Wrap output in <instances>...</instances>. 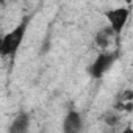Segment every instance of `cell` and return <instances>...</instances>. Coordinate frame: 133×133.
<instances>
[{
    "label": "cell",
    "instance_id": "9c48e42d",
    "mask_svg": "<svg viewBox=\"0 0 133 133\" xmlns=\"http://www.w3.org/2000/svg\"><path fill=\"white\" fill-rule=\"evenodd\" d=\"M124 3H125V5H128V6H130V5H131V3H133V0H124Z\"/></svg>",
    "mask_w": 133,
    "mask_h": 133
},
{
    "label": "cell",
    "instance_id": "5b68a950",
    "mask_svg": "<svg viewBox=\"0 0 133 133\" xmlns=\"http://www.w3.org/2000/svg\"><path fill=\"white\" fill-rule=\"evenodd\" d=\"M30 114L27 111H21L11 122L10 125V133H25L30 128Z\"/></svg>",
    "mask_w": 133,
    "mask_h": 133
},
{
    "label": "cell",
    "instance_id": "277c9868",
    "mask_svg": "<svg viewBox=\"0 0 133 133\" xmlns=\"http://www.w3.org/2000/svg\"><path fill=\"white\" fill-rule=\"evenodd\" d=\"M83 130V117L77 110H69L63 119V131L64 133H78Z\"/></svg>",
    "mask_w": 133,
    "mask_h": 133
},
{
    "label": "cell",
    "instance_id": "7a4b0ae2",
    "mask_svg": "<svg viewBox=\"0 0 133 133\" xmlns=\"http://www.w3.org/2000/svg\"><path fill=\"white\" fill-rule=\"evenodd\" d=\"M117 59V52H102L97 55V58L92 61V64L89 66V75L96 80L102 78L110 69H111V66L116 63Z\"/></svg>",
    "mask_w": 133,
    "mask_h": 133
},
{
    "label": "cell",
    "instance_id": "8992f818",
    "mask_svg": "<svg viewBox=\"0 0 133 133\" xmlns=\"http://www.w3.org/2000/svg\"><path fill=\"white\" fill-rule=\"evenodd\" d=\"M114 36H117V35H116V33H114V30L108 25V27H105V28H102V30H99V31L96 33L94 42H96V45H99V47L105 49V47H108V45H110V42H111V39H113Z\"/></svg>",
    "mask_w": 133,
    "mask_h": 133
},
{
    "label": "cell",
    "instance_id": "3957f363",
    "mask_svg": "<svg viewBox=\"0 0 133 133\" xmlns=\"http://www.w3.org/2000/svg\"><path fill=\"white\" fill-rule=\"evenodd\" d=\"M128 17H130L128 5L119 6V8H111V10L105 11V19L108 21V25L114 30L116 35L122 33V30L125 28V25L128 22Z\"/></svg>",
    "mask_w": 133,
    "mask_h": 133
},
{
    "label": "cell",
    "instance_id": "52a82bcc",
    "mask_svg": "<svg viewBox=\"0 0 133 133\" xmlns=\"http://www.w3.org/2000/svg\"><path fill=\"white\" fill-rule=\"evenodd\" d=\"M119 121H121V117H119L117 113H108V114L105 116V124H107V125L114 127V125L119 124Z\"/></svg>",
    "mask_w": 133,
    "mask_h": 133
},
{
    "label": "cell",
    "instance_id": "ba28073f",
    "mask_svg": "<svg viewBox=\"0 0 133 133\" xmlns=\"http://www.w3.org/2000/svg\"><path fill=\"white\" fill-rule=\"evenodd\" d=\"M121 100H122V102H130V100H133V91L125 89V91L121 94Z\"/></svg>",
    "mask_w": 133,
    "mask_h": 133
},
{
    "label": "cell",
    "instance_id": "6da1fadb",
    "mask_svg": "<svg viewBox=\"0 0 133 133\" xmlns=\"http://www.w3.org/2000/svg\"><path fill=\"white\" fill-rule=\"evenodd\" d=\"M28 24H30V16L22 17L21 22H19V25L14 27L11 31H8L2 38V41H0V55H2L3 58H8V56L14 58V55L17 53V50L22 45V41L25 38Z\"/></svg>",
    "mask_w": 133,
    "mask_h": 133
}]
</instances>
